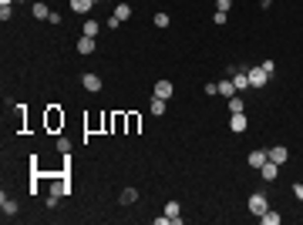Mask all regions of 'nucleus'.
<instances>
[{"instance_id":"nucleus-6","label":"nucleus","mask_w":303,"mask_h":225,"mask_svg":"<svg viewBox=\"0 0 303 225\" xmlns=\"http://www.w3.org/2000/svg\"><path fill=\"white\" fill-rule=\"evenodd\" d=\"M172 94H175V84H172V81H155V97L172 101Z\"/></svg>"},{"instance_id":"nucleus-27","label":"nucleus","mask_w":303,"mask_h":225,"mask_svg":"<svg viewBox=\"0 0 303 225\" xmlns=\"http://www.w3.org/2000/svg\"><path fill=\"white\" fill-rule=\"evenodd\" d=\"M57 151H64V155H68V151H71V141H68V138H57Z\"/></svg>"},{"instance_id":"nucleus-9","label":"nucleus","mask_w":303,"mask_h":225,"mask_svg":"<svg viewBox=\"0 0 303 225\" xmlns=\"http://www.w3.org/2000/svg\"><path fill=\"white\" fill-rule=\"evenodd\" d=\"M179 212H182V205H179L175 198H172V202H165V215L172 219V225H179V222H182V215H179Z\"/></svg>"},{"instance_id":"nucleus-26","label":"nucleus","mask_w":303,"mask_h":225,"mask_svg":"<svg viewBox=\"0 0 303 225\" xmlns=\"http://www.w3.org/2000/svg\"><path fill=\"white\" fill-rule=\"evenodd\" d=\"M260 67H263V71H266V74H269V77L276 74V64H273V61H263V64H260Z\"/></svg>"},{"instance_id":"nucleus-12","label":"nucleus","mask_w":303,"mask_h":225,"mask_svg":"<svg viewBox=\"0 0 303 225\" xmlns=\"http://www.w3.org/2000/svg\"><path fill=\"white\" fill-rule=\"evenodd\" d=\"M77 54H95V37H77Z\"/></svg>"},{"instance_id":"nucleus-29","label":"nucleus","mask_w":303,"mask_h":225,"mask_svg":"<svg viewBox=\"0 0 303 225\" xmlns=\"http://www.w3.org/2000/svg\"><path fill=\"white\" fill-rule=\"evenodd\" d=\"M229 7H232V0H216V10H226L229 14Z\"/></svg>"},{"instance_id":"nucleus-4","label":"nucleus","mask_w":303,"mask_h":225,"mask_svg":"<svg viewBox=\"0 0 303 225\" xmlns=\"http://www.w3.org/2000/svg\"><path fill=\"white\" fill-rule=\"evenodd\" d=\"M260 178H263L266 185H269V182H276V178H280V165H276V161H266L263 168H260Z\"/></svg>"},{"instance_id":"nucleus-30","label":"nucleus","mask_w":303,"mask_h":225,"mask_svg":"<svg viewBox=\"0 0 303 225\" xmlns=\"http://www.w3.org/2000/svg\"><path fill=\"white\" fill-rule=\"evenodd\" d=\"M206 94H219V81H209V84H206Z\"/></svg>"},{"instance_id":"nucleus-13","label":"nucleus","mask_w":303,"mask_h":225,"mask_svg":"<svg viewBox=\"0 0 303 225\" xmlns=\"http://www.w3.org/2000/svg\"><path fill=\"white\" fill-rule=\"evenodd\" d=\"M98 31H101V24H98V20H84V24H81V34H84V37H98Z\"/></svg>"},{"instance_id":"nucleus-24","label":"nucleus","mask_w":303,"mask_h":225,"mask_svg":"<svg viewBox=\"0 0 303 225\" xmlns=\"http://www.w3.org/2000/svg\"><path fill=\"white\" fill-rule=\"evenodd\" d=\"M14 17V10H10V3H0V20H3V24H7V20Z\"/></svg>"},{"instance_id":"nucleus-3","label":"nucleus","mask_w":303,"mask_h":225,"mask_svg":"<svg viewBox=\"0 0 303 225\" xmlns=\"http://www.w3.org/2000/svg\"><path fill=\"white\" fill-rule=\"evenodd\" d=\"M229 128H232L236 134H243V131H246V128H249L246 111H236V114H232V118H229Z\"/></svg>"},{"instance_id":"nucleus-19","label":"nucleus","mask_w":303,"mask_h":225,"mask_svg":"<svg viewBox=\"0 0 303 225\" xmlns=\"http://www.w3.org/2000/svg\"><path fill=\"white\" fill-rule=\"evenodd\" d=\"M219 94H223V97L229 101L232 94H239V91H236V84H232V81H219Z\"/></svg>"},{"instance_id":"nucleus-10","label":"nucleus","mask_w":303,"mask_h":225,"mask_svg":"<svg viewBox=\"0 0 303 225\" xmlns=\"http://www.w3.org/2000/svg\"><path fill=\"white\" fill-rule=\"evenodd\" d=\"M266 161H269V155H266V151H249V168H263Z\"/></svg>"},{"instance_id":"nucleus-16","label":"nucleus","mask_w":303,"mask_h":225,"mask_svg":"<svg viewBox=\"0 0 303 225\" xmlns=\"http://www.w3.org/2000/svg\"><path fill=\"white\" fill-rule=\"evenodd\" d=\"M0 208H3V215L10 219V215H17V202L14 198H7V195H0Z\"/></svg>"},{"instance_id":"nucleus-8","label":"nucleus","mask_w":303,"mask_h":225,"mask_svg":"<svg viewBox=\"0 0 303 225\" xmlns=\"http://www.w3.org/2000/svg\"><path fill=\"white\" fill-rule=\"evenodd\" d=\"M61 125H64V114L57 111V108H47V128H51V131H57Z\"/></svg>"},{"instance_id":"nucleus-28","label":"nucleus","mask_w":303,"mask_h":225,"mask_svg":"<svg viewBox=\"0 0 303 225\" xmlns=\"http://www.w3.org/2000/svg\"><path fill=\"white\" fill-rule=\"evenodd\" d=\"M128 131H138V114H128Z\"/></svg>"},{"instance_id":"nucleus-21","label":"nucleus","mask_w":303,"mask_h":225,"mask_svg":"<svg viewBox=\"0 0 303 225\" xmlns=\"http://www.w3.org/2000/svg\"><path fill=\"white\" fill-rule=\"evenodd\" d=\"M114 17H118L121 24H125V20L132 17V7H128V3H118V7H114Z\"/></svg>"},{"instance_id":"nucleus-15","label":"nucleus","mask_w":303,"mask_h":225,"mask_svg":"<svg viewBox=\"0 0 303 225\" xmlns=\"http://www.w3.org/2000/svg\"><path fill=\"white\" fill-rule=\"evenodd\" d=\"M31 7H34V17H38V20L51 17V10H47V3H44V0H31Z\"/></svg>"},{"instance_id":"nucleus-31","label":"nucleus","mask_w":303,"mask_h":225,"mask_svg":"<svg viewBox=\"0 0 303 225\" xmlns=\"http://www.w3.org/2000/svg\"><path fill=\"white\" fill-rule=\"evenodd\" d=\"M293 195H297V198L303 202V182H297V185H293Z\"/></svg>"},{"instance_id":"nucleus-22","label":"nucleus","mask_w":303,"mask_h":225,"mask_svg":"<svg viewBox=\"0 0 303 225\" xmlns=\"http://www.w3.org/2000/svg\"><path fill=\"white\" fill-rule=\"evenodd\" d=\"M135 198H138V192H135V188H125V192H121V205H132Z\"/></svg>"},{"instance_id":"nucleus-17","label":"nucleus","mask_w":303,"mask_h":225,"mask_svg":"<svg viewBox=\"0 0 303 225\" xmlns=\"http://www.w3.org/2000/svg\"><path fill=\"white\" fill-rule=\"evenodd\" d=\"M95 3H98V0H71V10H75V14H88Z\"/></svg>"},{"instance_id":"nucleus-5","label":"nucleus","mask_w":303,"mask_h":225,"mask_svg":"<svg viewBox=\"0 0 303 225\" xmlns=\"http://www.w3.org/2000/svg\"><path fill=\"white\" fill-rule=\"evenodd\" d=\"M232 84H236V91H239V94L249 91V74H246V67H236V74H232Z\"/></svg>"},{"instance_id":"nucleus-14","label":"nucleus","mask_w":303,"mask_h":225,"mask_svg":"<svg viewBox=\"0 0 303 225\" xmlns=\"http://www.w3.org/2000/svg\"><path fill=\"white\" fill-rule=\"evenodd\" d=\"M149 108H152V114H165V111H169V101H165V97H155V94H152Z\"/></svg>"},{"instance_id":"nucleus-11","label":"nucleus","mask_w":303,"mask_h":225,"mask_svg":"<svg viewBox=\"0 0 303 225\" xmlns=\"http://www.w3.org/2000/svg\"><path fill=\"white\" fill-rule=\"evenodd\" d=\"M81 84H84V88H88L91 94L101 91V77H98V74H84V77H81Z\"/></svg>"},{"instance_id":"nucleus-32","label":"nucleus","mask_w":303,"mask_h":225,"mask_svg":"<svg viewBox=\"0 0 303 225\" xmlns=\"http://www.w3.org/2000/svg\"><path fill=\"white\" fill-rule=\"evenodd\" d=\"M260 3H263V7H269V3H273V0H260Z\"/></svg>"},{"instance_id":"nucleus-2","label":"nucleus","mask_w":303,"mask_h":225,"mask_svg":"<svg viewBox=\"0 0 303 225\" xmlns=\"http://www.w3.org/2000/svg\"><path fill=\"white\" fill-rule=\"evenodd\" d=\"M246 74H249V88H266V81H269L263 67H246Z\"/></svg>"},{"instance_id":"nucleus-23","label":"nucleus","mask_w":303,"mask_h":225,"mask_svg":"<svg viewBox=\"0 0 303 225\" xmlns=\"http://www.w3.org/2000/svg\"><path fill=\"white\" fill-rule=\"evenodd\" d=\"M226 10H216V14H212V24H216V27H226Z\"/></svg>"},{"instance_id":"nucleus-1","label":"nucleus","mask_w":303,"mask_h":225,"mask_svg":"<svg viewBox=\"0 0 303 225\" xmlns=\"http://www.w3.org/2000/svg\"><path fill=\"white\" fill-rule=\"evenodd\" d=\"M266 208H269L266 195H263V192H253V195H249V215H256V219H260Z\"/></svg>"},{"instance_id":"nucleus-20","label":"nucleus","mask_w":303,"mask_h":225,"mask_svg":"<svg viewBox=\"0 0 303 225\" xmlns=\"http://www.w3.org/2000/svg\"><path fill=\"white\" fill-rule=\"evenodd\" d=\"M260 222H263V225H280V215H276L273 208H266L263 215H260Z\"/></svg>"},{"instance_id":"nucleus-18","label":"nucleus","mask_w":303,"mask_h":225,"mask_svg":"<svg viewBox=\"0 0 303 225\" xmlns=\"http://www.w3.org/2000/svg\"><path fill=\"white\" fill-rule=\"evenodd\" d=\"M236 111H246V101H243L239 94H232V97H229V114H236Z\"/></svg>"},{"instance_id":"nucleus-25","label":"nucleus","mask_w":303,"mask_h":225,"mask_svg":"<svg viewBox=\"0 0 303 225\" xmlns=\"http://www.w3.org/2000/svg\"><path fill=\"white\" fill-rule=\"evenodd\" d=\"M155 27H169V14H165V10L155 14Z\"/></svg>"},{"instance_id":"nucleus-7","label":"nucleus","mask_w":303,"mask_h":225,"mask_svg":"<svg viewBox=\"0 0 303 225\" xmlns=\"http://www.w3.org/2000/svg\"><path fill=\"white\" fill-rule=\"evenodd\" d=\"M266 155H269V161H276V165H283L286 158H290V151H286L283 145H273V148L266 151Z\"/></svg>"}]
</instances>
